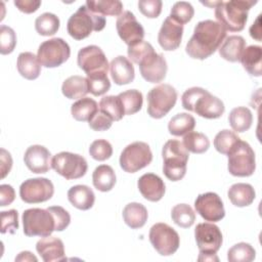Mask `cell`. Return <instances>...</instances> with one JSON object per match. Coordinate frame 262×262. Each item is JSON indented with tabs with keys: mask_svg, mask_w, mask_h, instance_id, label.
Instances as JSON below:
<instances>
[{
	"mask_svg": "<svg viewBox=\"0 0 262 262\" xmlns=\"http://www.w3.org/2000/svg\"><path fill=\"white\" fill-rule=\"evenodd\" d=\"M116 29L119 37L128 45H133L144 38V29L136 19L135 15L129 11H123L117 18Z\"/></svg>",
	"mask_w": 262,
	"mask_h": 262,
	"instance_id": "obj_17",
	"label": "cell"
},
{
	"mask_svg": "<svg viewBox=\"0 0 262 262\" xmlns=\"http://www.w3.org/2000/svg\"><path fill=\"white\" fill-rule=\"evenodd\" d=\"M171 218L176 225L182 228H188L195 221V213L189 205L178 204L172 208Z\"/></svg>",
	"mask_w": 262,
	"mask_h": 262,
	"instance_id": "obj_39",
	"label": "cell"
},
{
	"mask_svg": "<svg viewBox=\"0 0 262 262\" xmlns=\"http://www.w3.org/2000/svg\"><path fill=\"white\" fill-rule=\"evenodd\" d=\"M105 23L103 15L92 12L86 5H82L70 16L67 24V31L75 40H82L87 38L93 31L99 32L103 30Z\"/></svg>",
	"mask_w": 262,
	"mask_h": 262,
	"instance_id": "obj_5",
	"label": "cell"
},
{
	"mask_svg": "<svg viewBox=\"0 0 262 262\" xmlns=\"http://www.w3.org/2000/svg\"><path fill=\"white\" fill-rule=\"evenodd\" d=\"M193 14H194V9L192 5L186 1L175 2L170 12V16L182 26L190 21Z\"/></svg>",
	"mask_w": 262,
	"mask_h": 262,
	"instance_id": "obj_44",
	"label": "cell"
},
{
	"mask_svg": "<svg viewBox=\"0 0 262 262\" xmlns=\"http://www.w3.org/2000/svg\"><path fill=\"white\" fill-rule=\"evenodd\" d=\"M250 36L259 42L261 41V14L257 16L253 25L250 27Z\"/></svg>",
	"mask_w": 262,
	"mask_h": 262,
	"instance_id": "obj_55",
	"label": "cell"
},
{
	"mask_svg": "<svg viewBox=\"0 0 262 262\" xmlns=\"http://www.w3.org/2000/svg\"><path fill=\"white\" fill-rule=\"evenodd\" d=\"M97 102L90 97H83L71 105V114L76 121L89 122L98 112Z\"/></svg>",
	"mask_w": 262,
	"mask_h": 262,
	"instance_id": "obj_31",
	"label": "cell"
},
{
	"mask_svg": "<svg viewBox=\"0 0 262 262\" xmlns=\"http://www.w3.org/2000/svg\"><path fill=\"white\" fill-rule=\"evenodd\" d=\"M51 168L67 180H73L79 179L86 174L88 164L85 158L78 154L60 151L53 156Z\"/></svg>",
	"mask_w": 262,
	"mask_h": 262,
	"instance_id": "obj_10",
	"label": "cell"
},
{
	"mask_svg": "<svg viewBox=\"0 0 262 262\" xmlns=\"http://www.w3.org/2000/svg\"><path fill=\"white\" fill-rule=\"evenodd\" d=\"M257 1L232 0L217 1L215 6V17L226 31L241 32L248 20V12Z\"/></svg>",
	"mask_w": 262,
	"mask_h": 262,
	"instance_id": "obj_3",
	"label": "cell"
},
{
	"mask_svg": "<svg viewBox=\"0 0 262 262\" xmlns=\"http://www.w3.org/2000/svg\"><path fill=\"white\" fill-rule=\"evenodd\" d=\"M71 55L69 44L61 38H52L42 42L38 48L37 57L45 68H57L66 62Z\"/></svg>",
	"mask_w": 262,
	"mask_h": 262,
	"instance_id": "obj_12",
	"label": "cell"
},
{
	"mask_svg": "<svg viewBox=\"0 0 262 262\" xmlns=\"http://www.w3.org/2000/svg\"><path fill=\"white\" fill-rule=\"evenodd\" d=\"M15 199V191L9 184L0 185V206L5 207L10 205Z\"/></svg>",
	"mask_w": 262,
	"mask_h": 262,
	"instance_id": "obj_52",
	"label": "cell"
},
{
	"mask_svg": "<svg viewBox=\"0 0 262 262\" xmlns=\"http://www.w3.org/2000/svg\"><path fill=\"white\" fill-rule=\"evenodd\" d=\"M184 147L192 154H204L210 147L209 138L201 132L191 131L183 137Z\"/></svg>",
	"mask_w": 262,
	"mask_h": 262,
	"instance_id": "obj_40",
	"label": "cell"
},
{
	"mask_svg": "<svg viewBox=\"0 0 262 262\" xmlns=\"http://www.w3.org/2000/svg\"><path fill=\"white\" fill-rule=\"evenodd\" d=\"M99 111L108 116L113 121H120L124 116V107L119 96L107 95L103 96L99 101Z\"/></svg>",
	"mask_w": 262,
	"mask_h": 262,
	"instance_id": "obj_37",
	"label": "cell"
},
{
	"mask_svg": "<svg viewBox=\"0 0 262 262\" xmlns=\"http://www.w3.org/2000/svg\"><path fill=\"white\" fill-rule=\"evenodd\" d=\"M225 38L226 30L221 24L212 19L201 20L194 27L185 51L191 58L204 60L220 47Z\"/></svg>",
	"mask_w": 262,
	"mask_h": 262,
	"instance_id": "obj_1",
	"label": "cell"
},
{
	"mask_svg": "<svg viewBox=\"0 0 262 262\" xmlns=\"http://www.w3.org/2000/svg\"><path fill=\"white\" fill-rule=\"evenodd\" d=\"M256 257L255 249L248 243H237L227 252L229 262H251Z\"/></svg>",
	"mask_w": 262,
	"mask_h": 262,
	"instance_id": "obj_41",
	"label": "cell"
},
{
	"mask_svg": "<svg viewBox=\"0 0 262 262\" xmlns=\"http://www.w3.org/2000/svg\"><path fill=\"white\" fill-rule=\"evenodd\" d=\"M47 210L52 214L55 221V230L62 231L64 230L71 223V215L67 210H64L60 206H51L48 207Z\"/></svg>",
	"mask_w": 262,
	"mask_h": 262,
	"instance_id": "obj_49",
	"label": "cell"
},
{
	"mask_svg": "<svg viewBox=\"0 0 262 262\" xmlns=\"http://www.w3.org/2000/svg\"><path fill=\"white\" fill-rule=\"evenodd\" d=\"M77 62L81 70H83L87 76L106 73L110 64L104 52L100 47L96 45H89L79 50L77 56Z\"/></svg>",
	"mask_w": 262,
	"mask_h": 262,
	"instance_id": "obj_15",
	"label": "cell"
},
{
	"mask_svg": "<svg viewBox=\"0 0 262 262\" xmlns=\"http://www.w3.org/2000/svg\"><path fill=\"white\" fill-rule=\"evenodd\" d=\"M228 171L237 177H249L256 170L255 152L251 145L239 139L227 154Z\"/></svg>",
	"mask_w": 262,
	"mask_h": 262,
	"instance_id": "obj_6",
	"label": "cell"
},
{
	"mask_svg": "<svg viewBox=\"0 0 262 262\" xmlns=\"http://www.w3.org/2000/svg\"><path fill=\"white\" fill-rule=\"evenodd\" d=\"M239 61L251 76L260 77L262 74V47L259 45L246 47Z\"/></svg>",
	"mask_w": 262,
	"mask_h": 262,
	"instance_id": "obj_26",
	"label": "cell"
},
{
	"mask_svg": "<svg viewBox=\"0 0 262 262\" xmlns=\"http://www.w3.org/2000/svg\"><path fill=\"white\" fill-rule=\"evenodd\" d=\"M110 71L112 79L117 85L129 84L135 78L134 67L124 55H118L111 61Z\"/></svg>",
	"mask_w": 262,
	"mask_h": 262,
	"instance_id": "obj_23",
	"label": "cell"
},
{
	"mask_svg": "<svg viewBox=\"0 0 262 262\" xmlns=\"http://www.w3.org/2000/svg\"><path fill=\"white\" fill-rule=\"evenodd\" d=\"M163 173L171 181L181 180L186 173L188 150L177 139L168 140L162 149Z\"/></svg>",
	"mask_w": 262,
	"mask_h": 262,
	"instance_id": "obj_4",
	"label": "cell"
},
{
	"mask_svg": "<svg viewBox=\"0 0 262 262\" xmlns=\"http://www.w3.org/2000/svg\"><path fill=\"white\" fill-rule=\"evenodd\" d=\"M85 5L90 11L103 16H119L123 12V4L119 0H88Z\"/></svg>",
	"mask_w": 262,
	"mask_h": 262,
	"instance_id": "obj_35",
	"label": "cell"
},
{
	"mask_svg": "<svg viewBox=\"0 0 262 262\" xmlns=\"http://www.w3.org/2000/svg\"><path fill=\"white\" fill-rule=\"evenodd\" d=\"M36 250L44 262L64 261V246L60 238L56 236H44L36 244Z\"/></svg>",
	"mask_w": 262,
	"mask_h": 262,
	"instance_id": "obj_21",
	"label": "cell"
},
{
	"mask_svg": "<svg viewBox=\"0 0 262 262\" xmlns=\"http://www.w3.org/2000/svg\"><path fill=\"white\" fill-rule=\"evenodd\" d=\"M194 237L200 254L214 255L220 249L223 236L220 228L214 223H199L194 229Z\"/></svg>",
	"mask_w": 262,
	"mask_h": 262,
	"instance_id": "obj_14",
	"label": "cell"
},
{
	"mask_svg": "<svg viewBox=\"0 0 262 262\" xmlns=\"http://www.w3.org/2000/svg\"><path fill=\"white\" fill-rule=\"evenodd\" d=\"M141 195L149 202H159L165 194L166 186L160 176L154 173H145L137 181Z\"/></svg>",
	"mask_w": 262,
	"mask_h": 262,
	"instance_id": "obj_22",
	"label": "cell"
},
{
	"mask_svg": "<svg viewBox=\"0 0 262 262\" xmlns=\"http://www.w3.org/2000/svg\"><path fill=\"white\" fill-rule=\"evenodd\" d=\"M155 49L152 45L146 41H139L133 45L128 46L127 54L130 61H133L136 64H139V62L147 56L149 53L154 52Z\"/></svg>",
	"mask_w": 262,
	"mask_h": 262,
	"instance_id": "obj_45",
	"label": "cell"
},
{
	"mask_svg": "<svg viewBox=\"0 0 262 262\" xmlns=\"http://www.w3.org/2000/svg\"><path fill=\"white\" fill-rule=\"evenodd\" d=\"M124 222L132 229L141 228L147 221L148 213L146 208L140 203H129L123 209Z\"/></svg>",
	"mask_w": 262,
	"mask_h": 262,
	"instance_id": "obj_29",
	"label": "cell"
},
{
	"mask_svg": "<svg viewBox=\"0 0 262 262\" xmlns=\"http://www.w3.org/2000/svg\"><path fill=\"white\" fill-rule=\"evenodd\" d=\"M246 48V40L238 35H231L226 37L220 47L218 48L220 56L228 61H239L241 56Z\"/></svg>",
	"mask_w": 262,
	"mask_h": 262,
	"instance_id": "obj_25",
	"label": "cell"
},
{
	"mask_svg": "<svg viewBox=\"0 0 262 262\" xmlns=\"http://www.w3.org/2000/svg\"><path fill=\"white\" fill-rule=\"evenodd\" d=\"M68 200L75 208L86 211L93 207L95 194L89 186L78 184L68 190Z\"/></svg>",
	"mask_w": 262,
	"mask_h": 262,
	"instance_id": "obj_24",
	"label": "cell"
},
{
	"mask_svg": "<svg viewBox=\"0 0 262 262\" xmlns=\"http://www.w3.org/2000/svg\"><path fill=\"white\" fill-rule=\"evenodd\" d=\"M14 5L16 8L25 13H33L35 12L41 5V1L35 0H15Z\"/></svg>",
	"mask_w": 262,
	"mask_h": 262,
	"instance_id": "obj_53",
	"label": "cell"
},
{
	"mask_svg": "<svg viewBox=\"0 0 262 262\" xmlns=\"http://www.w3.org/2000/svg\"><path fill=\"white\" fill-rule=\"evenodd\" d=\"M161 0H140L138 1L139 11L148 18H157L162 11Z\"/></svg>",
	"mask_w": 262,
	"mask_h": 262,
	"instance_id": "obj_50",
	"label": "cell"
},
{
	"mask_svg": "<svg viewBox=\"0 0 262 262\" xmlns=\"http://www.w3.org/2000/svg\"><path fill=\"white\" fill-rule=\"evenodd\" d=\"M181 103L186 111L205 119H218L225 111L223 101L202 87L186 89L181 96Z\"/></svg>",
	"mask_w": 262,
	"mask_h": 262,
	"instance_id": "obj_2",
	"label": "cell"
},
{
	"mask_svg": "<svg viewBox=\"0 0 262 262\" xmlns=\"http://www.w3.org/2000/svg\"><path fill=\"white\" fill-rule=\"evenodd\" d=\"M62 94L69 99H79L86 96L89 92L87 78L82 76H71L61 85Z\"/></svg>",
	"mask_w": 262,
	"mask_h": 262,
	"instance_id": "obj_30",
	"label": "cell"
},
{
	"mask_svg": "<svg viewBox=\"0 0 262 262\" xmlns=\"http://www.w3.org/2000/svg\"><path fill=\"white\" fill-rule=\"evenodd\" d=\"M89 127L94 131H105L111 128L113 124V120L106 116L104 113L98 112L92 117V119L88 122Z\"/></svg>",
	"mask_w": 262,
	"mask_h": 262,
	"instance_id": "obj_51",
	"label": "cell"
},
{
	"mask_svg": "<svg viewBox=\"0 0 262 262\" xmlns=\"http://www.w3.org/2000/svg\"><path fill=\"white\" fill-rule=\"evenodd\" d=\"M195 126L194 118L187 113H179L171 118L168 123L169 133L174 136H182L193 130Z\"/></svg>",
	"mask_w": 262,
	"mask_h": 262,
	"instance_id": "obj_34",
	"label": "cell"
},
{
	"mask_svg": "<svg viewBox=\"0 0 262 262\" xmlns=\"http://www.w3.org/2000/svg\"><path fill=\"white\" fill-rule=\"evenodd\" d=\"M227 195L231 204L235 207H247L254 202L256 192L254 187L249 183H234L229 187Z\"/></svg>",
	"mask_w": 262,
	"mask_h": 262,
	"instance_id": "obj_28",
	"label": "cell"
},
{
	"mask_svg": "<svg viewBox=\"0 0 262 262\" xmlns=\"http://www.w3.org/2000/svg\"><path fill=\"white\" fill-rule=\"evenodd\" d=\"M16 68L21 77L27 80H35L41 73V64L33 52H21L17 56Z\"/></svg>",
	"mask_w": 262,
	"mask_h": 262,
	"instance_id": "obj_27",
	"label": "cell"
},
{
	"mask_svg": "<svg viewBox=\"0 0 262 262\" xmlns=\"http://www.w3.org/2000/svg\"><path fill=\"white\" fill-rule=\"evenodd\" d=\"M122 105L124 107L125 115H134L142 107L143 96L139 90L129 89L118 94Z\"/></svg>",
	"mask_w": 262,
	"mask_h": 262,
	"instance_id": "obj_36",
	"label": "cell"
},
{
	"mask_svg": "<svg viewBox=\"0 0 262 262\" xmlns=\"http://www.w3.org/2000/svg\"><path fill=\"white\" fill-rule=\"evenodd\" d=\"M177 91L170 84H160L147 93V114L154 119L165 117L177 101Z\"/></svg>",
	"mask_w": 262,
	"mask_h": 262,
	"instance_id": "obj_8",
	"label": "cell"
},
{
	"mask_svg": "<svg viewBox=\"0 0 262 262\" xmlns=\"http://www.w3.org/2000/svg\"><path fill=\"white\" fill-rule=\"evenodd\" d=\"M88 89L94 96L103 95L111 88V82L106 73H98L87 76Z\"/></svg>",
	"mask_w": 262,
	"mask_h": 262,
	"instance_id": "obj_43",
	"label": "cell"
},
{
	"mask_svg": "<svg viewBox=\"0 0 262 262\" xmlns=\"http://www.w3.org/2000/svg\"><path fill=\"white\" fill-rule=\"evenodd\" d=\"M12 167V158L11 155L4 148L0 149V168H1V178H5V176L10 172Z\"/></svg>",
	"mask_w": 262,
	"mask_h": 262,
	"instance_id": "obj_54",
	"label": "cell"
},
{
	"mask_svg": "<svg viewBox=\"0 0 262 262\" xmlns=\"http://www.w3.org/2000/svg\"><path fill=\"white\" fill-rule=\"evenodd\" d=\"M24 162L31 172L46 173L51 168V154L43 145H31L25 151Z\"/></svg>",
	"mask_w": 262,
	"mask_h": 262,
	"instance_id": "obj_20",
	"label": "cell"
},
{
	"mask_svg": "<svg viewBox=\"0 0 262 262\" xmlns=\"http://www.w3.org/2000/svg\"><path fill=\"white\" fill-rule=\"evenodd\" d=\"M199 261H218V257L216 256V254L214 255H204V254H200L199 258H198Z\"/></svg>",
	"mask_w": 262,
	"mask_h": 262,
	"instance_id": "obj_57",
	"label": "cell"
},
{
	"mask_svg": "<svg viewBox=\"0 0 262 262\" xmlns=\"http://www.w3.org/2000/svg\"><path fill=\"white\" fill-rule=\"evenodd\" d=\"M152 161V152L147 143L143 141H134L128 144L120 156V166L128 173H135Z\"/></svg>",
	"mask_w": 262,
	"mask_h": 262,
	"instance_id": "obj_9",
	"label": "cell"
},
{
	"mask_svg": "<svg viewBox=\"0 0 262 262\" xmlns=\"http://www.w3.org/2000/svg\"><path fill=\"white\" fill-rule=\"evenodd\" d=\"M183 26L174 20L170 15L163 21L158 34V42L166 51L176 50L181 43Z\"/></svg>",
	"mask_w": 262,
	"mask_h": 262,
	"instance_id": "obj_19",
	"label": "cell"
},
{
	"mask_svg": "<svg viewBox=\"0 0 262 262\" xmlns=\"http://www.w3.org/2000/svg\"><path fill=\"white\" fill-rule=\"evenodd\" d=\"M142 78L149 83L162 82L167 74L168 66L163 54L156 51L145 56L138 64Z\"/></svg>",
	"mask_w": 262,
	"mask_h": 262,
	"instance_id": "obj_18",
	"label": "cell"
},
{
	"mask_svg": "<svg viewBox=\"0 0 262 262\" xmlns=\"http://www.w3.org/2000/svg\"><path fill=\"white\" fill-rule=\"evenodd\" d=\"M239 139L241 138L235 132L223 129L216 134L214 138V147L218 152L227 155Z\"/></svg>",
	"mask_w": 262,
	"mask_h": 262,
	"instance_id": "obj_42",
	"label": "cell"
},
{
	"mask_svg": "<svg viewBox=\"0 0 262 262\" xmlns=\"http://www.w3.org/2000/svg\"><path fill=\"white\" fill-rule=\"evenodd\" d=\"M89 154L96 161H105L113 155V147L107 140L96 139L90 144Z\"/></svg>",
	"mask_w": 262,
	"mask_h": 262,
	"instance_id": "obj_46",
	"label": "cell"
},
{
	"mask_svg": "<svg viewBox=\"0 0 262 262\" xmlns=\"http://www.w3.org/2000/svg\"><path fill=\"white\" fill-rule=\"evenodd\" d=\"M24 233L27 236H48L55 230V221L47 209L31 208L21 216Z\"/></svg>",
	"mask_w": 262,
	"mask_h": 262,
	"instance_id": "obj_7",
	"label": "cell"
},
{
	"mask_svg": "<svg viewBox=\"0 0 262 262\" xmlns=\"http://www.w3.org/2000/svg\"><path fill=\"white\" fill-rule=\"evenodd\" d=\"M15 261H38V259L29 251H24L15 257Z\"/></svg>",
	"mask_w": 262,
	"mask_h": 262,
	"instance_id": "obj_56",
	"label": "cell"
},
{
	"mask_svg": "<svg viewBox=\"0 0 262 262\" xmlns=\"http://www.w3.org/2000/svg\"><path fill=\"white\" fill-rule=\"evenodd\" d=\"M116 173L108 165H99L92 174V182L94 187L102 192L110 191L116 184Z\"/></svg>",
	"mask_w": 262,
	"mask_h": 262,
	"instance_id": "obj_32",
	"label": "cell"
},
{
	"mask_svg": "<svg viewBox=\"0 0 262 262\" xmlns=\"http://www.w3.org/2000/svg\"><path fill=\"white\" fill-rule=\"evenodd\" d=\"M1 233L14 234L18 229L17 211L14 209L1 212Z\"/></svg>",
	"mask_w": 262,
	"mask_h": 262,
	"instance_id": "obj_48",
	"label": "cell"
},
{
	"mask_svg": "<svg viewBox=\"0 0 262 262\" xmlns=\"http://www.w3.org/2000/svg\"><path fill=\"white\" fill-rule=\"evenodd\" d=\"M16 45V35L13 29L2 25L0 27V53L5 55L14 50Z\"/></svg>",
	"mask_w": 262,
	"mask_h": 262,
	"instance_id": "obj_47",
	"label": "cell"
},
{
	"mask_svg": "<svg viewBox=\"0 0 262 262\" xmlns=\"http://www.w3.org/2000/svg\"><path fill=\"white\" fill-rule=\"evenodd\" d=\"M194 208L198 214L210 222H217L224 218L225 210L221 198L215 192H205L196 196Z\"/></svg>",
	"mask_w": 262,
	"mask_h": 262,
	"instance_id": "obj_16",
	"label": "cell"
},
{
	"mask_svg": "<svg viewBox=\"0 0 262 262\" xmlns=\"http://www.w3.org/2000/svg\"><path fill=\"white\" fill-rule=\"evenodd\" d=\"M59 18L51 12L40 14L35 20V29L41 36H52L59 29Z\"/></svg>",
	"mask_w": 262,
	"mask_h": 262,
	"instance_id": "obj_38",
	"label": "cell"
},
{
	"mask_svg": "<svg viewBox=\"0 0 262 262\" xmlns=\"http://www.w3.org/2000/svg\"><path fill=\"white\" fill-rule=\"evenodd\" d=\"M228 121L233 131L242 133L251 128L253 123V115L248 107L237 106L232 108L229 113Z\"/></svg>",
	"mask_w": 262,
	"mask_h": 262,
	"instance_id": "obj_33",
	"label": "cell"
},
{
	"mask_svg": "<svg viewBox=\"0 0 262 262\" xmlns=\"http://www.w3.org/2000/svg\"><path fill=\"white\" fill-rule=\"evenodd\" d=\"M54 193L53 183L44 177L29 178L19 186V196L28 204H39L52 198Z\"/></svg>",
	"mask_w": 262,
	"mask_h": 262,
	"instance_id": "obj_13",
	"label": "cell"
},
{
	"mask_svg": "<svg viewBox=\"0 0 262 262\" xmlns=\"http://www.w3.org/2000/svg\"><path fill=\"white\" fill-rule=\"evenodd\" d=\"M148 237L151 246L161 256L173 255L180 245L177 231L163 222L156 223L150 227Z\"/></svg>",
	"mask_w": 262,
	"mask_h": 262,
	"instance_id": "obj_11",
	"label": "cell"
}]
</instances>
